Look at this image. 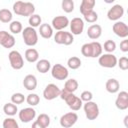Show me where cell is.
I'll list each match as a JSON object with an SVG mask.
<instances>
[{"label":"cell","instance_id":"cell-14","mask_svg":"<svg viewBox=\"0 0 128 128\" xmlns=\"http://www.w3.org/2000/svg\"><path fill=\"white\" fill-rule=\"evenodd\" d=\"M70 30L73 35H80L84 30V21L80 17H75L69 21Z\"/></svg>","mask_w":128,"mask_h":128},{"label":"cell","instance_id":"cell-42","mask_svg":"<svg viewBox=\"0 0 128 128\" xmlns=\"http://www.w3.org/2000/svg\"><path fill=\"white\" fill-rule=\"evenodd\" d=\"M124 125L126 127H128V115H126L125 118H124Z\"/></svg>","mask_w":128,"mask_h":128},{"label":"cell","instance_id":"cell-33","mask_svg":"<svg viewBox=\"0 0 128 128\" xmlns=\"http://www.w3.org/2000/svg\"><path fill=\"white\" fill-rule=\"evenodd\" d=\"M28 22H29V25H30L31 27L35 28V27H39V26L41 25L42 19H41L40 15H38V14H32V15L29 16Z\"/></svg>","mask_w":128,"mask_h":128},{"label":"cell","instance_id":"cell-15","mask_svg":"<svg viewBox=\"0 0 128 128\" xmlns=\"http://www.w3.org/2000/svg\"><path fill=\"white\" fill-rule=\"evenodd\" d=\"M0 45L4 48H12L15 45V38L7 31H0Z\"/></svg>","mask_w":128,"mask_h":128},{"label":"cell","instance_id":"cell-39","mask_svg":"<svg viewBox=\"0 0 128 128\" xmlns=\"http://www.w3.org/2000/svg\"><path fill=\"white\" fill-rule=\"evenodd\" d=\"M117 65L119 66L121 70H124V71L127 70L128 69V58L125 56L121 57L119 60H117Z\"/></svg>","mask_w":128,"mask_h":128},{"label":"cell","instance_id":"cell-41","mask_svg":"<svg viewBox=\"0 0 128 128\" xmlns=\"http://www.w3.org/2000/svg\"><path fill=\"white\" fill-rule=\"evenodd\" d=\"M120 50L122 52H128V40H122L120 43Z\"/></svg>","mask_w":128,"mask_h":128},{"label":"cell","instance_id":"cell-32","mask_svg":"<svg viewBox=\"0 0 128 128\" xmlns=\"http://www.w3.org/2000/svg\"><path fill=\"white\" fill-rule=\"evenodd\" d=\"M83 17H84V20L88 23H94L98 20V14L94 10H90L86 12L85 14H83Z\"/></svg>","mask_w":128,"mask_h":128},{"label":"cell","instance_id":"cell-6","mask_svg":"<svg viewBox=\"0 0 128 128\" xmlns=\"http://www.w3.org/2000/svg\"><path fill=\"white\" fill-rule=\"evenodd\" d=\"M54 41L57 44H63V45H71L74 41L73 34L71 32H66L63 30H59L54 35Z\"/></svg>","mask_w":128,"mask_h":128},{"label":"cell","instance_id":"cell-19","mask_svg":"<svg viewBox=\"0 0 128 128\" xmlns=\"http://www.w3.org/2000/svg\"><path fill=\"white\" fill-rule=\"evenodd\" d=\"M101 35H102V27L99 24H93V25L88 27V29H87V36L90 39L96 40Z\"/></svg>","mask_w":128,"mask_h":128},{"label":"cell","instance_id":"cell-29","mask_svg":"<svg viewBox=\"0 0 128 128\" xmlns=\"http://www.w3.org/2000/svg\"><path fill=\"white\" fill-rule=\"evenodd\" d=\"M64 89L67 90V91H69V92L74 93L78 89V82H77V80L76 79H73V78L68 79L65 82V84H64Z\"/></svg>","mask_w":128,"mask_h":128},{"label":"cell","instance_id":"cell-23","mask_svg":"<svg viewBox=\"0 0 128 128\" xmlns=\"http://www.w3.org/2000/svg\"><path fill=\"white\" fill-rule=\"evenodd\" d=\"M105 88H106V91L111 93V94H114V93H117L119 91V88H120V84L118 82V80L114 79V78H110L107 80L106 84H105Z\"/></svg>","mask_w":128,"mask_h":128},{"label":"cell","instance_id":"cell-8","mask_svg":"<svg viewBox=\"0 0 128 128\" xmlns=\"http://www.w3.org/2000/svg\"><path fill=\"white\" fill-rule=\"evenodd\" d=\"M117 58L112 53L101 54L98 59V63L101 67L104 68H114L117 65Z\"/></svg>","mask_w":128,"mask_h":128},{"label":"cell","instance_id":"cell-36","mask_svg":"<svg viewBox=\"0 0 128 128\" xmlns=\"http://www.w3.org/2000/svg\"><path fill=\"white\" fill-rule=\"evenodd\" d=\"M3 128H18V123L14 118H6L2 124Z\"/></svg>","mask_w":128,"mask_h":128},{"label":"cell","instance_id":"cell-3","mask_svg":"<svg viewBox=\"0 0 128 128\" xmlns=\"http://www.w3.org/2000/svg\"><path fill=\"white\" fill-rule=\"evenodd\" d=\"M13 11L15 14L29 17L30 15L34 14L35 12V6L31 2H24V1H16L13 4Z\"/></svg>","mask_w":128,"mask_h":128},{"label":"cell","instance_id":"cell-44","mask_svg":"<svg viewBox=\"0 0 128 128\" xmlns=\"http://www.w3.org/2000/svg\"><path fill=\"white\" fill-rule=\"evenodd\" d=\"M0 71H1V67H0Z\"/></svg>","mask_w":128,"mask_h":128},{"label":"cell","instance_id":"cell-4","mask_svg":"<svg viewBox=\"0 0 128 128\" xmlns=\"http://www.w3.org/2000/svg\"><path fill=\"white\" fill-rule=\"evenodd\" d=\"M23 41L27 46H35L38 42V34L35 28L29 26L22 30Z\"/></svg>","mask_w":128,"mask_h":128},{"label":"cell","instance_id":"cell-30","mask_svg":"<svg viewBox=\"0 0 128 128\" xmlns=\"http://www.w3.org/2000/svg\"><path fill=\"white\" fill-rule=\"evenodd\" d=\"M67 65H68V67H69L70 69L76 70V69H78V68L81 66V60H80V58L77 57V56H72V57H70V58L68 59Z\"/></svg>","mask_w":128,"mask_h":128},{"label":"cell","instance_id":"cell-27","mask_svg":"<svg viewBox=\"0 0 128 128\" xmlns=\"http://www.w3.org/2000/svg\"><path fill=\"white\" fill-rule=\"evenodd\" d=\"M3 112L8 116H14L18 112L17 105L13 102H8L3 106Z\"/></svg>","mask_w":128,"mask_h":128},{"label":"cell","instance_id":"cell-43","mask_svg":"<svg viewBox=\"0 0 128 128\" xmlns=\"http://www.w3.org/2000/svg\"><path fill=\"white\" fill-rule=\"evenodd\" d=\"M116 0H104V2L105 3H107V4H112L113 2H115Z\"/></svg>","mask_w":128,"mask_h":128},{"label":"cell","instance_id":"cell-26","mask_svg":"<svg viewBox=\"0 0 128 128\" xmlns=\"http://www.w3.org/2000/svg\"><path fill=\"white\" fill-rule=\"evenodd\" d=\"M95 4H96L95 0H82V2L80 4V13L83 15L86 12L93 10Z\"/></svg>","mask_w":128,"mask_h":128},{"label":"cell","instance_id":"cell-7","mask_svg":"<svg viewBox=\"0 0 128 128\" xmlns=\"http://www.w3.org/2000/svg\"><path fill=\"white\" fill-rule=\"evenodd\" d=\"M8 59L10 62V65L13 69L15 70H20L23 68L24 66V60L22 55L20 54V52H18L17 50H12L9 54H8Z\"/></svg>","mask_w":128,"mask_h":128},{"label":"cell","instance_id":"cell-37","mask_svg":"<svg viewBox=\"0 0 128 128\" xmlns=\"http://www.w3.org/2000/svg\"><path fill=\"white\" fill-rule=\"evenodd\" d=\"M25 96L22 93H14L11 96V102H13L14 104L18 105V104H22L25 101Z\"/></svg>","mask_w":128,"mask_h":128},{"label":"cell","instance_id":"cell-2","mask_svg":"<svg viewBox=\"0 0 128 128\" xmlns=\"http://www.w3.org/2000/svg\"><path fill=\"white\" fill-rule=\"evenodd\" d=\"M103 47L99 42L93 41L90 43H85L81 47V53L85 57L89 58H96L102 54Z\"/></svg>","mask_w":128,"mask_h":128},{"label":"cell","instance_id":"cell-22","mask_svg":"<svg viewBox=\"0 0 128 128\" xmlns=\"http://www.w3.org/2000/svg\"><path fill=\"white\" fill-rule=\"evenodd\" d=\"M39 33H40V36L43 37L44 39H49L53 35V28L51 25L47 23H43L39 26Z\"/></svg>","mask_w":128,"mask_h":128},{"label":"cell","instance_id":"cell-18","mask_svg":"<svg viewBox=\"0 0 128 128\" xmlns=\"http://www.w3.org/2000/svg\"><path fill=\"white\" fill-rule=\"evenodd\" d=\"M115 106L119 110H126L128 108V93L126 91H121L115 100Z\"/></svg>","mask_w":128,"mask_h":128},{"label":"cell","instance_id":"cell-34","mask_svg":"<svg viewBox=\"0 0 128 128\" xmlns=\"http://www.w3.org/2000/svg\"><path fill=\"white\" fill-rule=\"evenodd\" d=\"M61 8L66 13H71L74 10V1L73 0H62Z\"/></svg>","mask_w":128,"mask_h":128},{"label":"cell","instance_id":"cell-16","mask_svg":"<svg viewBox=\"0 0 128 128\" xmlns=\"http://www.w3.org/2000/svg\"><path fill=\"white\" fill-rule=\"evenodd\" d=\"M112 30L115 33V35H117L120 38H126L128 36V26L125 22L117 21L115 24H113Z\"/></svg>","mask_w":128,"mask_h":128},{"label":"cell","instance_id":"cell-40","mask_svg":"<svg viewBox=\"0 0 128 128\" xmlns=\"http://www.w3.org/2000/svg\"><path fill=\"white\" fill-rule=\"evenodd\" d=\"M80 98H81L82 101H84V102H88V101H91V100H92V98H93V94H92V92L86 90V91H83V92L81 93Z\"/></svg>","mask_w":128,"mask_h":128},{"label":"cell","instance_id":"cell-11","mask_svg":"<svg viewBox=\"0 0 128 128\" xmlns=\"http://www.w3.org/2000/svg\"><path fill=\"white\" fill-rule=\"evenodd\" d=\"M78 120V115L75 112H68L61 116L60 118V125L64 128H70Z\"/></svg>","mask_w":128,"mask_h":128},{"label":"cell","instance_id":"cell-17","mask_svg":"<svg viewBox=\"0 0 128 128\" xmlns=\"http://www.w3.org/2000/svg\"><path fill=\"white\" fill-rule=\"evenodd\" d=\"M52 28L55 30H63L69 25V19L66 16H56L52 19Z\"/></svg>","mask_w":128,"mask_h":128},{"label":"cell","instance_id":"cell-25","mask_svg":"<svg viewBox=\"0 0 128 128\" xmlns=\"http://www.w3.org/2000/svg\"><path fill=\"white\" fill-rule=\"evenodd\" d=\"M25 59L30 62V63H34L37 62L39 59V53L36 49L34 48H29L25 51Z\"/></svg>","mask_w":128,"mask_h":128},{"label":"cell","instance_id":"cell-13","mask_svg":"<svg viewBox=\"0 0 128 128\" xmlns=\"http://www.w3.org/2000/svg\"><path fill=\"white\" fill-rule=\"evenodd\" d=\"M18 116H19V119L21 120V122L28 123V122L34 120V118L36 117V111L32 107L23 108V109H21L19 111Z\"/></svg>","mask_w":128,"mask_h":128},{"label":"cell","instance_id":"cell-5","mask_svg":"<svg viewBox=\"0 0 128 128\" xmlns=\"http://www.w3.org/2000/svg\"><path fill=\"white\" fill-rule=\"evenodd\" d=\"M83 109L88 120H95L99 116V107L92 100L85 102V104L83 105Z\"/></svg>","mask_w":128,"mask_h":128},{"label":"cell","instance_id":"cell-31","mask_svg":"<svg viewBox=\"0 0 128 128\" xmlns=\"http://www.w3.org/2000/svg\"><path fill=\"white\" fill-rule=\"evenodd\" d=\"M9 30L13 34H18V33L22 32V30H23L22 23L20 21H11L9 24Z\"/></svg>","mask_w":128,"mask_h":128},{"label":"cell","instance_id":"cell-1","mask_svg":"<svg viewBox=\"0 0 128 128\" xmlns=\"http://www.w3.org/2000/svg\"><path fill=\"white\" fill-rule=\"evenodd\" d=\"M59 97L62 100H64L66 102V104L68 105V107L73 111H78L83 106V101L81 100L80 97L74 95V93H72V92L65 90L64 88L61 90Z\"/></svg>","mask_w":128,"mask_h":128},{"label":"cell","instance_id":"cell-9","mask_svg":"<svg viewBox=\"0 0 128 128\" xmlns=\"http://www.w3.org/2000/svg\"><path fill=\"white\" fill-rule=\"evenodd\" d=\"M51 75L54 79L66 80L68 75H69V72H68V69L65 66H63L61 64H55L51 68Z\"/></svg>","mask_w":128,"mask_h":128},{"label":"cell","instance_id":"cell-12","mask_svg":"<svg viewBox=\"0 0 128 128\" xmlns=\"http://www.w3.org/2000/svg\"><path fill=\"white\" fill-rule=\"evenodd\" d=\"M124 15V8L120 4L113 5L107 12V17L111 21H117Z\"/></svg>","mask_w":128,"mask_h":128},{"label":"cell","instance_id":"cell-20","mask_svg":"<svg viewBox=\"0 0 128 128\" xmlns=\"http://www.w3.org/2000/svg\"><path fill=\"white\" fill-rule=\"evenodd\" d=\"M23 86L25 89H27L29 91L35 90L37 87V78L32 74L26 75L23 79Z\"/></svg>","mask_w":128,"mask_h":128},{"label":"cell","instance_id":"cell-21","mask_svg":"<svg viewBox=\"0 0 128 128\" xmlns=\"http://www.w3.org/2000/svg\"><path fill=\"white\" fill-rule=\"evenodd\" d=\"M50 125V117L45 114L42 113L37 117V120H35V122L32 124V127H38V128H46Z\"/></svg>","mask_w":128,"mask_h":128},{"label":"cell","instance_id":"cell-38","mask_svg":"<svg viewBox=\"0 0 128 128\" xmlns=\"http://www.w3.org/2000/svg\"><path fill=\"white\" fill-rule=\"evenodd\" d=\"M103 48L107 53H112L116 49V43L113 40H107V41H105Z\"/></svg>","mask_w":128,"mask_h":128},{"label":"cell","instance_id":"cell-10","mask_svg":"<svg viewBox=\"0 0 128 128\" xmlns=\"http://www.w3.org/2000/svg\"><path fill=\"white\" fill-rule=\"evenodd\" d=\"M60 92H61V90L57 85H55L53 83H50L43 90V97L46 100H53V99L59 97Z\"/></svg>","mask_w":128,"mask_h":128},{"label":"cell","instance_id":"cell-35","mask_svg":"<svg viewBox=\"0 0 128 128\" xmlns=\"http://www.w3.org/2000/svg\"><path fill=\"white\" fill-rule=\"evenodd\" d=\"M25 100H26V102L28 103V105H30V106H36V105H38L39 102H40L39 96H38L37 94H35V93H31V94L27 95V97H26Z\"/></svg>","mask_w":128,"mask_h":128},{"label":"cell","instance_id":"cell-24","mask_svg":"<svg viewBox=\"0 0 128 128\" xmlns=\"http://www.w3.org/2000/svg\"><path fill=\"white\" fill-rule=\"evenodd\" d=\"M51 68V63L49 60L47 59H40L37 61V64H36V69L38 72L44 74V73H47Z\"/></svg>","mask_w":128,"mask_h":128},{"label":"cell","instance_id":"cell-28","mask_svg":"<svg viewBox=\"0 0 128 128\" xmlns=\"http://www.w3.org/2000/svg\"><path fill=\"white\" fill-rule=\"evenodd\" d=\"M12 12L9 9H0V22L2 23H10L12 21Z\"/></svg>","mask_w":128,"mask_h":128}]
</instances>
